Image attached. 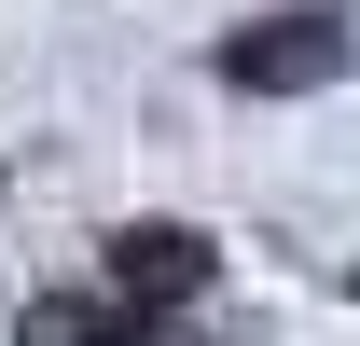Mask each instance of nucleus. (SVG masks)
I'll return each instance as SVG.
<instances>
[{"label":"nucleus","mask_w":360,"mask_h":346,"mask_svg":"<svg viewBox=\"0 0 360 346\" xmlns=\"http://www.w3.org/2000/svg\"><path fill=\"white\" fill-rule=\"evenodd\" d=\"M347 56H360V28L305 0V14L236 28V42H222V84H236V97H319V84H347Z\"/></svg>","instance_id":"nucleus-1"},{"label":"nucleus","mask_w":360,"mask_h":346,"mask_svg":"<svg viewBox=\"0 0 360 346\" xmlns=\"http://www.w3.org/2000/svg\"><path fill=\"white\" fill-rule=\"evenodd\" d=\"M111 291L125 305H194L208 291V236H194V222H125V236H111Z\"/></svg>","instance_id":"nucleus-2"},{"label":"nucleus","mask_w":360,"mask_h":346,"mask_svg":"<svg viewBox=\"0 0 360 346\" xmlns=\"http://www.w3.org/2000/svg\"><path fill=\"white\" fill-rule=\"evenodd\" d=\"M28 346H111V333H97V319H70V305H42V319H28Z\"/></svg>","instance_id":"nucleus-3"},{"label":"nucleus","mask_w":360,"mask_h":346,"mask_svg":"<svg viewBox=\"0 0 360 346\" xmlns=\"http://www.w3.org/2000/svg\"><path fill=\"white\" fill-rule=\"evenodd\" d=\"M347 291H360V277H347Z\"/></svg>","instance_id":"nucleus-4"}]
</instances>
